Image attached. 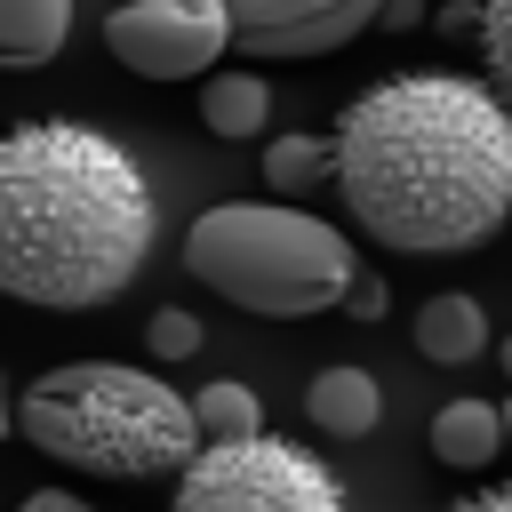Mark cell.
<instances>
[{
    "label": "cell",
    "instance_id": "1",
    "mask_svg": "<svg viewBox=\"0 0 512 512\" xmlns=\"http://www.w3.org/2000/svg\"><path fill=\"white\" fill-rule=\"evenodd\" d=\"M344 216L392 256H472L512 224V112L464 72L360 88L328 128Z\"/></svg>",
    "mask_w": 512,
    "mask_h": 512
},
{
    "label": "cell",
    "instance_id": "2",
    "mask_svg": "<svg viewBox=\"0 0 512 512\" xmlns=\"http://www.w3.org/2000/svg\"><path fill=\"white\" fill-rule=\"evenodd\" d=\"M160 208L136 152L80 120H8L0 136V288L40 312L112 304L152 256Z\"/></svg>",
    "mask_w": 512,
    "mask_h": 512
},
{
    "label": "cell",
    "instance_id": "3",
    "mask_svg": "<svg viewBox=\"0 0 512 512\" xmlns=\"http://www.w3.org/2000/svg\"><path fill=\"white\" fill-rule=\"evenodd\" d=\"M16 432L88 480H160L200 456V408L128 360H64L16 392Z\"/></svg>",
    "mask_w": 512,
    "mask_h": 512
},
{
    "label": "cell",
    "instance_id": "4",
    "mask_svg": "<svg viewBox=\"0 0 512 512\" xmlns=\"http://www.w3.org/2000/svg\"><path fill=\"white\" fill-rule=\"evenodd\" d=\"M184 272L200 288H216L224 304L256 312V320H320L352 296L360 256L336 224L280 208V200H224L200 208L184 232Z\"/></svg>",
    "mask_w": 512,
    "mask_h": 512
},
{
    "label": "cell",
    "instance_id": "5",
    "mask_svg": "<svg viewBox=\"0 0 512 512\" xmlns=\"http://www.w3.org/2000/svg\"><path fill=\"white\" fill-rule=\"evenodd\" d=\"M344 480L280 432L208 440L176 472V512H336Z\"/></svg>",
    "mask_w": 512,
    "mask_h": 512
},
{
    "label": "cell",
    "instance_id": "6",
    "mask_svg": "<svg viewBox=\"0 0 512 512\" xmlns=\"http://www.w3.org/2000/svg\"><path fill=\"white\" fill-rule=\"evenodd\" d=\"M104 48L136 80H192L232 48V16L224 0H120L104 16Z\"/></svg>",
    "mask_w": 512,
    "mask_h": 512
},
{
    "label": "cell",
    "instance_id": "7",
    "mask_svg": "<svg viewBox=\"0 0 512 512\" xmlns=\"http://www.w3.org/2000/svg\"><path fill=\"white\" fill-rule=\"evenodd\" d=\"M232 16V56L248 64H304V56H336L344 40H360L384 0H224Z\"/></svg>",
    "mask_w": 512,
    "mask_h": 512
},
{
    "label": "cell",
    "instance_id": "8",
    "mask_svg": "<svg viewBox=\"0 0 512 512\" xmlns=\"http://www.w3.org/2000/svg\"><path fill=\"white\" fill-rule=\"evenodd\" d=\"M304 416H312L328 440H368L376 416H384V384H376L368 368L336 360V368H320V376L304 384Z\"/></svg>",
    "mask_w": 512,
    "mask_h": 512
},
{
    "label": "cell",
    "instance_id": "9",
    "mask_svg": "<svg viewBox=\"0 0 512 512\" xmlns=\"http://www.w3.org/2000/svg\"><path fill=\"white\" fill-rule=\"evenodd\" d=\"M72 40V0H0V64L40 72Z\"/></svg>",
    "mask_w": 512,
    "mask_h": 512
},
{
    "label": "cell",
    "instance_id": "10",
    "mask_svg": "<svg viewBox=\"0 0 512 512\" xmlns=\"http://www.w3.org/2000/svg\"><path fill=\"white\" fill-rule=\"evenodd\" d=\"M264 120H272V80L264 72H208V88H200V128L208 136L248 144Z\"/></svg>",
    "mask_w": 512,
    "mask_h": 512
},
{
    "label": "cell",
    "instance_id": "11",
    "mask_svg": "<svg viewBox=\"0 0 512 512\" xmlns=\"http://www.w3.org/2000/svg\"><path fill=\"white\" fill-rule=\"evenodd\" d=\"M496 448H504V408H488V400H448V408L432 416V456H440V464L480 472Z\"/></svg>",
    "mask_w": 512,
    "mask_h": 512
},
{
    "label": "cell",
    "instance_id": "12",
    "mask_svg": "<svg viewBox=\"0 0 512 512\" xmlns=\"http://www.w3.org/2000/svg\"><path fill=\"white\" fill-rule=\"evenodd\" d=\"M480 344H488V320H480L472 296H432V304L416 312V352H424V360L464 368V360H480Z\"/></svg>",
    "mask_w": 512,
    "mask_h": 512
},
{
    "label": "cell",
    "instance_id": "13",
    "mask_svg": "<svg viewBox=\"0 0 512 512\" xmlns=\"http://www.w3.org/2000/svg\"><path fill=\"white\" fill-rule=\"evenodd\" d=\"M192 408H200V432H208V440L264 432V400H256V384H240V376H224V384H200V392H192Z\"/></svg>",
    "mask_w": 512,
    "mask_h": 512
},
{
    "label": "cell",
    "instance_id": "14",
    "mask_svg": "<svg viewBox=\"0 0 512 512\" xmlns=\"http://www.w3.org/2000/svg\"><path fill=\"white\" fill-rule=\"evenodd\" d=\"M328 176V136H272L264 144V184L272 192H312Z\"/></svg>",
    "mask_w": 512,
    "mask_h": 512
},
{
    "label": "cell",
    "instance_id": "15",
    "mask_svg": "<svg viewBox=\"0 0 512 512\" xmlns=\"http://www.w3.org/2000/svg\"><path fill=\"white\" fill-rule=\"evenodd\" d=\"M480 64L512 96V0H480Z\"/></svg>",
    "mask_w": 512,
    "mask_h": 512
},
{
    "label": "cell",
    "instance_id": "16",
    "mask_svg": "<svg viewBox=\"0 0 512 512\" xmlns=\"http://www.w3.org/2000/svg\"><path fill=\"white\" fill-rule=\"evenodd\" d=\"M144 336H152V352H160V360H192V352H200V320H192V312H176V304H168V312H152V328H144Z\"/></svg>",
    "mask_w": 512,
    "mask_h": 512
},
{
    "label": "cell",
    "instance_id": "17",
    "mask_svg": "<svg viewBox=\"0 0 512 512\" xmlns=\"http://www.w3.org/2000/svg\"><path fill=\"white\" fill-rule=\"evenodd\" d=\"M432 24H440V40H480V0H440Z\"/></svg>",
    "mask_w": 512,
    "mask_h": 512
},
{
    "label": "cell",
    "instance_id": "18",
    "mask_svg": "<svg viewBox=\"0 0 512 512\" xmlns=\"http://www.w3.org/2000/svg\"><path fill=\"white\" fill-rule=\"evenodd\" d=\"M344 312H352V320H384V312H392V288H384L376 272H360L352 296H344Z\"/></svg>",
    "mask_w": 512,
    "mask_h": 512
},
{
    "label": "cell",
    "instance_id": "19",
    "mask_svg": "<svg viewBox=\"0 0 512 512\" xmlns=\"http://www.w3.org/2000/svg\"><path fill=\"white\" fill-rule=\"evenodd\" d=\"M376 24H384V32H416V24H432V8H424V0H384Z\"/></svg>",
    "mask_w": 512,
    "mask_h": 512
},
{
    "label": "cell",
    "instance_id": "20",
    "mask_svg": "<svg viewBox=\"0 0 512 512\" xmlns=\"http://www.w3.org/2000/svg\"><path fill=\"white\" fill-rule=\"evenodd\" d=\"M24 512H80V496H64V488H40V496H24Z\"/></svg>",
    "mask_w": 512,
    "mask_h": 512
},
{
    "label": "cell",
    "instance_id": "21",
    "mask_svg": "<svg viewBox=\"0 0 512 512\" xmlns=\"http://www.w3.org/2000/svg\"><path fill=\"white\" fill-rule=\"evenodd\" d=\"M464 512H512V488H480V496H464Z\"/></svg>",
    "mask_w": 512,
    "mask_h": 512
},
{
    "label": "cell",
    "instance_id": "22",
    "mask_svg": "<svg viewBox=\"0 0 512 512\" xmlns=\"http://www.w3.org/2000/svg\"><path fill=\"white\" fill-rule=\"evenodd\" d=\"M496 360H504V384H512V336H504V352H496Z\"/></svg>",
    "mask_w": 512,
    "mask_h": 512
},
{
    "label": "cell",
    "instance_id": "23",
    "mask_svg": "<svg viewBox=\"0 0 512 512\" xmlns=\"http://www.w3.org/2000/svg\"><path fill=\"white\" fill-rule=\"evenodd\" d=\"M504 432H512V400H504Z\"/></svg>",
    "mask_w": 512,
    "mask_h": 512
}]
</instances>
